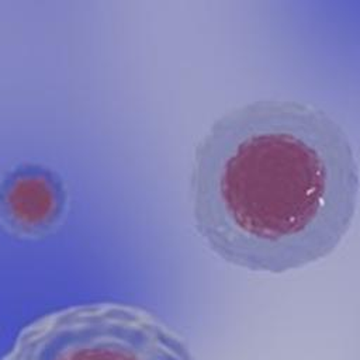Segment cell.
I'll use <instances>...</instances> for the list:
<instances>
[{"label":"cell","instance_id":"cell-1","mask_svg":"<svg viewBox=\"0 0 360 360\" xmlns=\"http://www.w3.org/2000/svg\"><path fill=\"white\" fill-rule=\"evenodd\" d=\"M360 174L335 118L300 101L267 98L217 118L195 145L194 228L225 263L283 274L321 262L352 228Z\"/></svg>","mask_w":360,"mask_h":360},{"label":"cell","instance_id":"cell-3","mask_svg":"<svg viewBox=\"0 0 360 360\" xmlns=\"http://www.w3.org/2000/svg\"><path fill=\"white\" fill-rule=\"evenodd\" d=\"M65 188L56 174L24 166L0 183V224L18 238H39L55 228L65 210Z\"/></svg>","mask_w":360,"mask_h":360},{"label":"cell","instance_id":"cell-2","mask_svg":"<svg viewBox=\"0 0 360 360\" xmlns=\"http://www.w3.org/2000/svg\"><path fill=\"white\" fill-rule=\"evenodd\" d=\"M0 360H195L156 314L122 302L77 304L25 323Z\"/></svg>","mask_w":360,"mask_h":360}]
</instances>
